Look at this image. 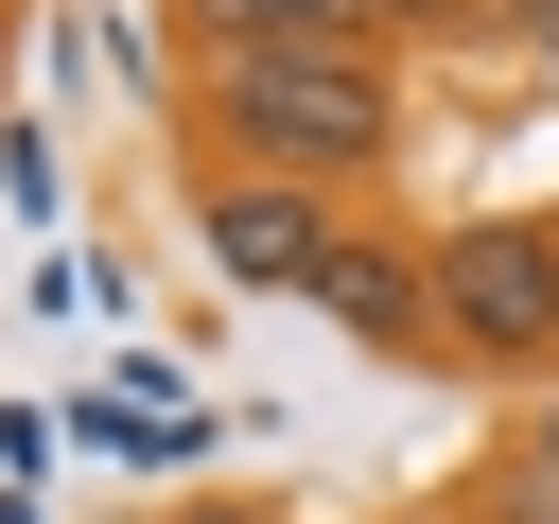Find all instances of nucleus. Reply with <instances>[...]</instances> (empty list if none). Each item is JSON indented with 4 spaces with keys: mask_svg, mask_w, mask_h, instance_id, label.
Segmentation results:
<instances>
[{
    "mask_svg": "<svg viewBox=\"0 0 559 524\" xmlns=\"http://www.w3.org/2000/svg\"><path fill=\"white\" fill-rule=\"evenodd\" d=\"M192 105H210V140H227L245 175H297V192H349V175L402 140L384 52H210Z\"/></svg>",
    "mask_w": 559,
    "mask_h": 524,
    "instance_id": "nucleus-1",
    "label": "nucleus"
},
{
    "mask_svg": "<svg viewBox=\"0 0 559 524\" xmlns=\"http://www.w3.org/2000/svg\"><path fill=\"white\" fill-rule=\"evenodd\" d=\"M419 314H437L454 367L542 384V367H559V227H542V210H472V227L419 262Z\"/></svg>",
    "mask_w": 559,
    "mask_h": 524,
    "instance_id": "nucleus-2",
    "label": "nucleus"
},
{
    "mask_svg": "<svg viewBox=\"0 0 559 524\" xmlns=\"http://www.w3.org/2000/svg\"><path fill=\"white\" fill-rule=\"evenodd\" d=\"M192 245H210L245 297H314L349 227H332V192H297V175H210V192H192Z\"/></svg>",
    "mask_w": 559,
    "mask_h": 524,
    "instance_id": "nucleus-3",
    "label": "nucleus"
},
{
    "mask_svg": "<svg viewBox=\"0 0 559 524\" xmlns=\"http://www.w3.org/2000/svg\"><path fill=\"white\" fill-rule=\"evenodd\" d=\"M192 17V52H384L349 0H175Z\"/></svg>",
    "mask_w": 559,
    "mask_h": 524,
    "instance_id": "nucleus-4",
    "label": "nucleus"
},
{
    "mask_svg": "<svg viewBox=\"0 0 559 524\" xmlns=\"http://www.w3.org/2000/svg\"><path fill=\"white\" fill-rule=\"evenodd\" d=\"M367 349H437V314H419V262H384V245H332V279H314Z\"/></svg>",
    "mask_w": 559,
    "mask_h": 524,
    "instance_id": "nucleus-5",
    "label": "nucleus"
},
{
    "mask_svg": "<svg viewBox=\"0 0 559 524\" xmlns=\"http://www.w3.org/2000/svg\"><path fill=\"white\" fill-rule=\"evenodd\" d=\"M489 524H559V454H542V437H524V454L489 472Z\"/></svg>",
    "mask_w": 559,
    "mask_h": 524,
    "instance_id": "nucleus-6",
    "label": "nucleus"
},
{
    "mask_svg": "<svg viewBox=\"0 0 559 524\" xmlns=\"http://www.w3.org/2000/svg\"><path fill=\"white\" fill-rule=\"evenodd\" d=\"M349 17H367V35H489L507 0H349Z\"/></svg>",
    "mask_w": 559,
    "mask_h": 524,
    "instance_id": "nucleus-7",
    "label": "nucleus"
},
{
    "mask_svg": "<svg viewBox=\"0 0 559 524\" xmlns=\"http://www.w3.org/2000/svg\"><path fill=\"white\" fill-rule=\"evenodd\" d=\"M489 35H559V0H507V17H489Z\"/></svg>",
    "mask_w": 559,
    "mask_h": 524,
    "instance_id": "nucleus-8",
    "label": "nucleus"
},
{
    "mask_svg": "<svg viewBox=\"0 0 559 524\" xmlns=\"http://www.w3.org/2000/svg\"><path fill=\"white\" fill-rule=\"evenodd\" d=\"M175 524H262V507H245V489H210V507H175Z\"/></svg>",
    "mask_w": 559,
    "mask_h": 524,
    "instance_id": "nucleus-9",
    "label": "nucleus"
},
{
    "mask_svg": "<svg viewBox=\"0 0 559 524\" xmlns=\"http://www.w3.org/2000/svg\"><path fill=\"white\" fill-rule=\"evenodd\" d=\"M419 524H454V507H419Z\"/></svg>",
    "mask_w": 559,
    "mask_h": 524,
    "instance_id": "nucleus-10",
    "label": "nucleus"
}]
</instances>
